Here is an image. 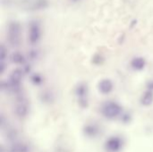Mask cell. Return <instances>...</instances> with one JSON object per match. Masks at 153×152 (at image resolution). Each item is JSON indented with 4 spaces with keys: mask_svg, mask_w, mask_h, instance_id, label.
Returning a JSON list of instances; mask_svg holds the SVG:
<instances>
[{
    "mask_svg": "<svg viewBox=\"0 0 153 152\" xmlns=\"http://www.w3.org/2000/svg\"><path fill=\"white\" fill-rule=\"evenodd\" d=\"M101 114L107 119H115L122 115V107L115 101H108L101 107Z\"/></svg>",
    "mask_w": 153,
    "mask_h": 152,
    "instance_id": "1",
    "label": "cell"
},
{
    "mask_svg": "<svg viewBox=\"0 0 153 152\" xmlns=\"http://www.w3.org/2000/svg\"><path fill=\"white\" fill-rule=\"evenodd\" d=\"M8 41L13 47H17L21 41V26L17 22H11L8 25Z\"/></svg>",
    "mask_w": 153,
    "mask_h": 152,
    "instance_id": "2",
    "label": "cell"
},
{
    "mask_svg": "<svg viewBox=\"0 0 153 152\" xmlns=\"http://www.w3.org/2000/svg\"><path fill=\"white\" fill-rule=\"evenodd\" d=\"M40 38H41V29L40 24L38 21H32L29 26V33H28V40L30 44L36 45Z\"/></svg>",
    "mask_w": 153,
    "mask_h": 152,
    "instance_id": "3",
    "label": "cell"
},
{
    "mask_svg": "<svg viewBox=\"0 0 153 152\" xmlns=\"http://www.w3.org/2000/svg\"><path fill=\"white\" fill-rule=\"evenodd\" d=\"M24 73L25 72L21 68L14 70L9 77V80L7 83V89H11L14 90L19 89L20 86H21V82Z\"/></svg>",
    "mask_w": 153,
    "mask_h": 152,
    "instance_id": "4",
    "label": "cell"
},
{
    "mask_svg": "<svg viewBox=\"0 0 153 152\" xmlns=\"http://www.w3.org/2000/svg\"><path fill=\"white\" fill-rule=\"evenodd\" d=\"M124 146V140L119 136H112L105 142V149L108 152H119Z\"/></svg>",
    "mask_w": 153,
    "mask_h": 152,
    "instance_id": "5",
    "label": "cell"
},
{
    "mask_svg": "<svg viewBox=\"0 0 153 152\" xmlns=\"http://www.w3.org/2000/svg\"><path fill=\"white\" fill-rule=\"evenodd\" d=\"M75 94L81 107H87L88 102V86L84 83H81L75 89Z\"/></svg>",
    "mask_w": 153,
    "mask_h": 152,
    "instance_id": "6",
    "label": "cell"
},
{
    "mask_svg": "<svg viewBox=\"0 0 153 152\" xmlns=\"http://www.w3.org/2000/svg\"><path fill=\"white\" fill-rule=\"evenodd\" d=\"M114 89V84L109 79H103L99 83V90L101 94L108 95Z\"/></svg>",
    "mask_w": 153,
    "mask_h": 152,
    "instance_id": "7",
    "label": "cell"
},
{
    "mask_svg": "<svg viewBox=\"0 0 153 152\" xmlns=\"http://www.w3.org/2000/svg\"><path fill=\"white\" fill-rule=\"evenodd\" d=\"M83 133L85 134V136L89 138H95L99 133V128L96 124H89L84 126Z\"/></svg>",
    "mask_w": 153,
    "mask_h": 152,
    "instance_id": "8",
    "label": "cell"
},
{
    "mask_svg": "<svg viewBox=\"0 0 153 152\" xmlns=\"http://www.w3.org/2000/svg\"><path fill=\"white\" fill-rule=\"evenodd\" d=\"M146 65V61L143 57L137 56L131 61V67L135 71H141Z\"/></svg>",
    "mask_w": 153,
    "mask_h": 152,
    "instance_id": "9",
    "label": "cell"
},
{
    "mask_svg": "<svg viewBox=\"0 0 153 152\" xmlns=\"http://www.w3.org/2000/svg\"><path fill=\"white\" fill-rule=\"evenodd\" d=\"M29 113V107L25 102H20L15 107V114L20 118H24Z\"/></svg>",
    "mask_w": 153,
    "mask_h": 152,
    "instance_id": "10",
    "label": "cell"
},
{
    "mask_svg": "<svg viewBox=\"0 0 153 152\" xmlns=\"http://www.w3.org/2000/svg\"><path fill=\"white\" fill-rule=\"evenodd\" d=\"M152 103H153V91L150 89H147L141 98V104L144 107H149Z\"/></svg>",
    "mask_w": 153,
    "mask_h": 152,
    "instance_id": "11",
    "label": "cell"
},
{
    "mask_svg": "<svg viewBox=\"0 0 153 152\" xmlns=\"http://www.w3.org/2000/svg\"><path fill=\"white\" fill-rule=\"evenodd\" d=\"M11 61L15 65H23L25 62V57L21 52H14L11 56Z\"/></svg>",
    "mask_w": 153,
    "mask_h": 152,
    "instance_id": "12",
    "label": "cell"
},
{
    "mask_svg": "<svg viewBox=\"0 0 153 152\" xmlns=\"http://www.w3.org/2000/svg\"><path fill=\"white\" fill-rule=\"evenodd\" d=\"M10 152H29V148L23 143H15L10 148Z\"/></svg>",
    "mask_w": 153,
    "mask_h": 152,
    "instance_id": "13",
    "label": "cell"
},
{
    "mask_svg": "<svg viewBox=\"0 0 153 152\" xmlns=\"http://www.w3.org/2000/svg\"><path fill=\"white\" fill-rule=\"evenodd\" d=\"M30 80H32V82L35 85H39V84H41L42 82H43V80H42L41 76H40L39 74H36L32 76Z\"/></svg>",
    "mask_w": 153,
    "mask_h": 152,
    "instance_id": "14",
    "label": "cell"
},
{
    "mask_svg": "<svg viewBox=\"0 0 153 152\" xmlns=\"http://www.w3.org/2000/svg\"><path fill=\"white\" fill-rule=\"evenodd\" d=\"M6 58V49L4 47V45H1V47H0V63H4Z\"/></svg>",
    "mask_w": 153,
    "mask_h": 152,
    "instance_id": "15",
    "label": "cell"
},
{
    "mask_svg": "<svg viewBox=\"0 0 153 152\" xmlns=\"http://www.w3.org/2000/svg\"><path fill=\"white\" fill-rule=\"evenodd\" d=\"M148 89H150L153 91V80H151V82L149 83V85H148Z\"/></svg>",
    "mask_w": 153,
    "mask_h": 152,
    "instance_id": "16",
    "label": "cell"
},
{
    "mask_svg": "<svg viewBox=\"0 0 153 152\" xmlns=\"http://www.w3.org/2000/svg\"><path fill=\"white\" fill-rule=\"evenodd\" d=\"M71 1H73V2H78V1H80V0H71Z\"/></svg>",
    "mask_w": 153,
    "mask_h": 152,
    "instance_id": "17",
    "label": "cell"
}]
</instances>
